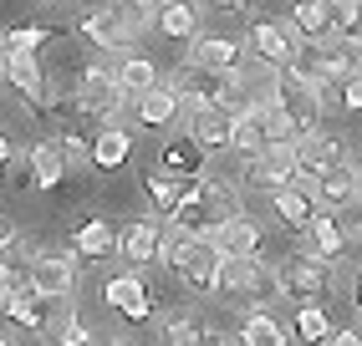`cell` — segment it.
Here are the masks:
<instances>
[{
	"label": "cell",
	"mask_w": 362,
	"mask_h": 346,
	"mask_svg": "<svg viewBox=\"0 0 362 346\" xmlns=\"http://www.w3.org/2000/svg\"><path fill=\"white\" fill-rule=\"evenodd\" d=\"M235 214H240V193H235V184L204 173L199 184L184 189V199H179L174 214H168V225L184 229V234H194V239H209V234L220 229L225 219H235Z\"/></svg>",
	"instance_id": "obj_1"
},
{
	"label": "cell",
	"mask_w": 362,
	"mask_h": 346,
	"mask_svg": "<svg viewBox=\"0 0 362 346\" xmlns=\"http://www.w3.org/2000/svg\"><path fill=\"white\" fill-rule=\"evenodd\" d=\"M265 122H271V143H301L311 133H322V102H317V92L281 77L276 97L265 102Z\"/></svg>",
	"instance_id": "obj_2"
},
{
	"label": "cell",
	"mask_w": 362,
	"mask_h": 346,
	"mask_svg": "<svg viewBox=\"0 0 362 346\" xmlns=\"http://www.w3.org/2000/svg\"><path fill=\"white\" fill-rule=\"evenodd\" d=\"M281 285L296 306H327V295L337 290V265L322 260L317 250H296L281 265Z\"/></svg>",
	"instance_id": "obj_3"
},
{
	"label": "cell",
	"mask_w": 362,
	"mask_h": 346,
	"mask_svg": "<svg viewBox=\"0 0 362 346\" xmlns=\"http://www.w3.org/2000/svg\"><path fill=\"white\" fill-rule=\"evenodd\" d=\"M245 52H250L260 66L286 71V66H291V56L301 52V36L291 31V20H265V16H255L250 31H245Z\"/></svg>",
	"instance_id": "obj_4"
},
{
	"label": "cell",
	"mask_w": 362,
	"mask_h": 346,
	"mask_svg": "<svg viewBox=\"0 0 362 346\" xmlns=\"http://www.w3.org/2000/svg\"><path fill=\"white\" fill-rule=\"evenodd\" d=\"M6 82H11V92H16L31 112H41V117L52 112L57 87L46 82V66H41L36 52H11V56H6Z\"/></svg>",
	"instance_id": "obj_5"
},
{
	"label": "cell",
	"mask_w": 362,
	"mask_h": 346,
	"mask_svg": "<svg viewBox=\"0 0 362 346\" xmlns=\"http://www.w3.org/2000/svg\"><path fill=\"white\" fill-rule=\"evenodd\" d=\"M26 285L36 295H57V301H66L71 290H77V260L62 255V250H41L26 260Z\"/></svg>",
	"instance_id": "obj_6"
},
{
	"label": "cell",
	"mask_w": 362,
	"mask_h": 346,
	"mask_svg": "<svg viewBox=\"0 0 362 346\" xmlns=\"http://www.w3.org/2000/svg\"><path fill=\"white\" fill-rule=\"evenodd\" d=\"M245 184L250 189H265V193H276L286 184H301V173H296V148L291 143H271L265 153H255L245 163Z\"/></svg>",
	"instance_id": "obj_7"
},
{
	"label": "cell",
	"mask_w": 362,
	"mask_h": 346,
	"mask_svg": "<svg viewBox=\"0 0 362 346\" xmlns=\"http://www.w3.org/2000/svg\"><path fill=\"white\" fill-rule=\"evenodd\" d=\"M220 250H214L209 239H189V250L179 255V265H174V275H179V285L189 290V295H214V285H220Z\"/></svg>",
	"instance_id": "obj_8"
},
{
	"label": "cell",
	"mask_w": 362,
	"mask_h": 346,
	"mask_svg": "<svg viewBox=\"0 0 362 346\" xmlns=\"http://www.w3.org/2000/svg\"><path fill=\"white\" fill-rule=\"evenodd\" d=\"M291 31L311 46H327L337 41V26H342V0H296L291 6Z\"/></svg>",
	"instance_id": "obj_9"
},
{
	"label": "cell",
	"mask_w": 362,
	"mask_h": 346,
	"mask_svg": "<svg viewBox=\"0 0 362 346\" xmlns=\"http://www.w3.org/2000/svg\"><path fill=\"white\" fill-rule=\"evenodd\" d=\"M77 36L92 41L98 52H128V46H133L143 31L112 6V11H98V16H82V20H77Z\"/></svg>",
	"instance_id": "obj_10"
},
{
	"label": "cell",
	"mask_w": 362,
	"mask_h": 346,
	"mask_svg": "<svg viewBox=\"0 0 362 346\" xmlns=\"http://www.w3.org/2000/svg\"><path fill=\"white\" fill-rule=\"evenodd\" d=\"M271 209H276V225L291 229V234H306L311 219L322 214L317 189H311V184H286V189H276V193H271Z\"/></svg>",
	"instance_id": "obj_11"
},
{
	"label": "cell",
	"mask_w": 362,
	"mask_h": 346,
	"mask_svg": "<svg viewBox=\"0 0 362 346\" xmlns=\"http://www.w3.org/2000/svg\"><path fill=\"white\" fill-rule=\"evenodd\" d=\"M117 229L112 219H103V214H87L77 229H71V255H77L82 265H103V260H112L117 255Z\"/></svg>",
	"instance_id": "obj_12"
},
{
	"label": "cell",
	"mask_w": 362,
	"mask_h": 346,
	"mask_svg": "<svg viewBox=\"0 0 362 346\" xmlns=\"http://www.w3.org/2000/svg\"><path fill=\"white\" fill-rule=\"evenodd\" d=\"M103 301H107V311L123 316L128 326L153 321V295H148V285H143L138 275H112V280L103 285Z\"/></svg>",
	"instance_id": "obj_13"
},
{
	"label": "cell",
	"mask_w": 362,
	"mask_h": 346,
	"mask_svg": "<svg viewBox=\"0 0 362 346\" xmlns=\"http://www.w3.org/2000/svg\"><path fill=\"white\" fill-rule=\"evenodd\" d=\"M158 168L168 173V179H179V184H199L204 173H209V153L189 133H179V138H168L158 148Z\"/></svg>",
	"instance_id": "obj_14"
},
{
	"label": "cell",
	"mask_w": 362,
	"mask_h": 346,
	"mask_svg": "<svg viewBox=\"0 0 362 346\" xmlns=\"http://www.w3.org/2000/svg\"><path fill=\"white\" fill-rule=\"evenodd\" d=\"M184 133L194 138L204 153H220V148H230L235 112H230V107H189V112H184Z\"/></svg>",
	"instance_id": "obj_15"
},
{
	"label": "cell",
	"mask_w": 362,
	"mask_h": 346,
	"mask_svg": "<svg viewBox=\"0 0 362 346\" xmlns=\"http://www.w3.org/2000/svg\"><path fill=\"white\" fill-rule=\"evenodd\" d=\"M291 148H296V173H301V184H317L332 163H347L342 143H337L332 133H311V138H301V143H291Z\"/></svg>",
	"instance_id": "obj_16"
},
{
	"label": "cell",
	"mask_w": 362,
	"mask_h": 346,
	"mask_svg": "<svg viewBox=\"0 0 362 346\" xmlns=\"http://www.w3.org/2000/svg\"><path fill=\"white\" fill-rule=\"evenodd\" d=\"M179 112H184V97L168 87V77H163L153 92H143L138 102H133V122H138V128H148V133H163Z\"/></svg>",
	"instance_id": "obj_17"
},
{
	"label": "cell",
	"mask_w": 362,
	"mask_h": 346,
	"mask_svg": "<svg viewBox=\"0 0 362 346\" xmlns=\"http://www.w3.org/2000/svg\"><path fill=\"white\" fill-rule=\"evenodd\" d=\"M240 301H250V306H276V301H286L281 270L265 260V255H245V280H240Z\"/></svg>",
	"instance_id": "obj_18"
},
{
	"label": "cell",
	"mask_w": 362,
	"mask_h": 346,
	"mask_svg": "<svg viewBox=\"0 0 362 346\" xmlns=\"http://www.w3.org/2000/svg\"><path fill=\"white\" fill-rule=\"evenodd\" d=\"M311 189H317V204L332 209V214L357 209V163H332Z\"/></svg>",
	"instance_id": "obj_19"
},
{
	"label": "cell",
	"mask_w": 362,
	"mask_h": 346,
	"mask_svg": "<svg viewBox=\"0 0 362 346\" xmlns=\"http://www.w3.org/2000/svg\"><path fill=\"white\" fill-rule=\"evenodd\" d=\"M133 158V133H128V122H107V128L92 133V168L98 173H117Z\"/></svg>",
	"instance_id": "obj_20"
},
{
	"label": "cell",
	"mask_w": 362,
	"mask_h": 346,
	"mask_svg": "<svg viewBox=\"0 0 362 346\" xmlns=\"http://www.w3.org/2000/svg\"><path fill=\"white\" fill-rule=\"evenodd\" d=\"M245 46L230 41V36H194L189 41V61L194 66H209V71H240L245 66Z\"/></svg>",
	"instance_id": "obj_21"
},
{
	"label": "cell",
	"mask_w": 362,
	"mask_h": 346,
	"mask_svg": "<svg viewBox=\"0 0 362 346\" xmlns=\"http://www.w3.org/2000/svg\"><path fill=\"white\" fill-rule=\"evenodd\" d=\"M158 239H163L158 219H128L117 234V255H128L133 265H158Z\"/></svg>",
	"instance_id": "obj_22"
},
{
	"label": "cell",
	"mask_w": 362,
	"mask_h": 346,
	"mask_svg": "<svg viewBox=\"0 0 362 346\" xmlns=\"http://www.w3.org/2000/svg\"><path fill=\"white\" fill-rule=\"evenodd\" d=\"M230 148L240 158H255V153H265L271 148V122H265V107H240L235 112V133H230Z\"/></svg>",
	"instance_id": "obj_23"
},
{
	"label": "cell",
	"mask_w": 362,
	"mask_h": 346,
	"mask_svg": "<svg viewBox=\"0 0 362 346\" xmlns=\"http://www.w3.org/2000/svg\"><path fill=\"white\" fill-rule=\"evenodd\" d=\"M209 244L220 255H260V244H265V234H260V225L255 219H245V214H235V219H225L220 229L209 234Z\"/></svg>",
	"instance_id": "obj_24"
},
{
	"label": "cell",
	"mask_w": 362,
	"mask_h": 346,
	"mask_svg": "<svg viewBox=\"0 0 362 346\" xmlns=\"http://www.w3.org/2000/svg\"><path fill=\"white\" fill-rule=\"evenodd\" d=\"M31 168H36V193H57L62 179L71 173V163H66V153H62V143H57V138L31 143Z\"/></svg>",
	"instance_id": "obj_25"
},
{
	"label": "cell",
	"mask_w": 362,
	"mask_h": 346,
	"mask_svg": "<svg viewBox=\"0 0 362 346\" xmlns=\"http://www.w3.org/2000/svg\"><path fill=\"white\" fill-rule=\"evenodd\" d=\"M153 26L168 41H194L199 36V6H194V0H163L158 16H153Z\"/></svg>",
	"instance_id": "obj_26"
},
{
	"label": "cell",
	"mask_w": 362,
	"mask_h": 346,
	"mask_svg": "<svg viewBox=\"0 0 362 346\" xmlns=\"http://www.w3.org/2000/svg\"><path fill=\"white\" fill-rule=\"evenodd\" d=\"M184 189H189V184L168 179V173H163L158 163H148V168H143V199H148V209H153V214H163V219H168V214L179 209Z\"/></svg>",
	"instance_id": "obj_27"
},
{
	"label": "cell",
	"mask_w": 362,
	"mask_h": 346,
	"mask_svg": "<svg viewBox=\"0 0 362 346\" xmlns=\"http://www.w3.org/2000/svg\"><path fill=\"white\" fill-rule=\"evenodd\" d=\"M163 77H158V66L148 61V56H123L117 61V87H123V102L133 107L143 92H153Z\"/></svg>",
	"instance_id": "obj_28"
},
{
	"label": "cell",
	"mask_w": 362,
	"mask_h": 346,
	"mask_svg": "<svg viewBox=\"0 0 362 346\" xmlns=\"http://www.w3.org/2000/svg\"><path fill=\"white\" fill-rule=\"evenodd\" d=\"M306 234H311V250H317L322 260L337 265V260L347 255V229H342V219H337L332 209H322L317 219H311V229H306Z\"/></svg>",
	"instance_id": "obj_29"
},
{
	"label": "cell",
	"mask_w": 362,
	"mask_h": 346,
	"mask_svg": "<svg viewBox=\"0 0 362 346\" xmlns=\"http://www.w3.org/2000/svg\"><path fill=\"white\" fill-rule=\"evenodd\" d=\"M286 341H291V331H286L265 306H255L245 316V326H240V346H286Z\"/></svg>",
	"instance_id": "obj_30"
},
{
	"label": "cell",
	"mask_w": 362,
	"mask_h": 346,
	"mask_svg": "<svg viewBox=\"0 0 362 346\" xmlns=\"http://www.w3.org/2000/svg\"><path fill=\"white\" fill-rule=\"evenodd\" d=\"M66 36H71L66 26H11V31H0V41H6V56H11V52H36V56H41V46L66 41Z\"/></svg>",
	"instance_id": "obj_31"
},
{
	"label": "cell",
	"mask_w": 362,
	"mask_h": 346,
	"mask_svg": "<svg viewBox=\"0 0 362 346\" xmlns=\"http://www.w3.org/2000/svg\"><path fill=\"white\" fill-rule=\"evenodd\" d=\"M204 336H209V326H204L194 311L168 316V321H163V331H158V341H163V346H204Z\"/></svg>",
	"instance_id": "obj_32"
},
{
	"label": "cell",
	"mask_w": 362,
	"mask_h": 346,
	"mask_svg": "<svg viewBox=\"0 0 362 346\" xmlns=\"http://www.w3.org/2000/svg\"><path fill=\"white\" fill-rule=\"evenodd\" d=\"M291 331H296L301 341H311V346H327L337 326H332L327 306H301V311H296V321H291Z\"/></svg>",
	"instance_id": "obj_33"
},
{
	"label": "cell",
	"mask_w": 362,
	"mask_h": 346,
	"mask_svg": "<svg viewBox=\"0 0 362 346\" xmlns=\"http://www.w3.org/2000/svg\"><path fill=\"white\" fill-rule=\"evenodd\" d=\"M0 173H6V189L11 193H36V168H31V148H26V153H16L6 168H0Z\"/></svg>",
	"instance_id": "obj_34"
},
{
	"label": "cell",
	"mask_w": 362,
	"mask_h": 346,
	"mask_svg": "<svg viewBox=\"0 0 362 346\" xmlns=\"http://www.w3.org/2000/svg\"><path fill=\"white\" fill-rule=\"evenodd\" d=\"M57 143H62V153H66V163H71V168L92 163V133H62Z\"/></svg>",
	"instance_id": "obj_35"
},
{
	"label": "cell",
	"mask_w": 362,
	"mask_h": 346,
	"mask_svg": "<svg viewBox=\"0 0 362 346\" xmlns=\"http://www.w3.org/2000/svg\"><path fill=\"white\" fill-rule=\"evenodd\" d=\"M209 11H220V16H250L255 11V0H204Z\"/></svg>",
	"instance_id": "obj_36"
},
{
	"label": "cell",
	"mask_w": 362,
	"mask_h": 346,
	"mask_svg": "<svg viewBox=\"0 0 362 346\" xmlns=\"http://www.w3.org/2000/svg\"><path fill=\"white\" fill-rule=\"evenodd\" d=\"M342 107H347V112H362V77H352V82L342 87Z\"/></svg>",
	"instance_id": "obj_37"
},
{
	"label": "cell",
	"mask_w": 362,
	"mask_h": 346,
	"mask_svg": "<svg viewBox=\"0 0 362 346\" xmlns=\"http://www.w3.org/2000/svg\"><path fill=\"white\" fill-rule=\"evenodd\" d=\"M327 346H362V326H337Z\"/></svg>",
	"instance_id": "obj_38"
},
{
	"label": "cell",
	"mask_w": 362,
	"mask_h": 346,
	"mask_svg": "<svg viewBox=\"0 0 362 346\" xmlns=\"http://www.w3.org/2000/svg\"><path fill=\"white\" fill-rule=\"evenodd\" d=\"M6 250H16V225H11V219H0V255H6Z\"/></svg>",
	"instance_id": "obj_39"
},
{
	"label": "cell",
	"mask_w": 362,
	"mask_h": 346,
	"mask_svg": "<svg viewBox=\"0 0 362 346\" xmlns=\"http://www.w3.org/2000/svg\"><path fill=\"white\" fill-rule=\"evenodd\" d=\"M112 6H117V0H77L82 16H98V11H112Z\"/></svg>",
	"instance_id": "obj_40"
},
{
	"label": "cell",
	"mask_w": 362,
	"mask_h": 346,
	"mask_svg": "<svg viewBox=\"0 0 362 346\" xmlns=\"http://www.w3.org/2000/svg\"><path fill=\"white\" fill-rule=\"evenodd\" d=\"M204 346H240V336H230V331H209Z\"/></svg>",
	"instance_id": "obj_41"
},
{
	"label": "cell",
	"mask_w": 362,
	"mask_h": 346,
	"mask_svg": "<svg viewBox=\"0 0 362 346\" xmlns=\"http://www.w3.org/2000/svg\"><path fill=\"white\" fill-rule=\"evenodd\" d=\"M11 158H16V148H11V138H6V133H0V168H6Z\"/></svg>",
	"instance_id": "obj_42"
},
{
	"label": "cell",
	"mask_w": 362,
	"mask_h": 346,
	"mask_svg": "<svg viewBox=\"0 0 362 346\" xmlns=\"http://www.w3.org/2000/svg\"><path fill=\"white\" fill-rule=\"evenodd\" d=\"M352 306L362 311V270H357V280H352Z\"/></svg>",
	"instance_id": "obj_43"
},
{
	"label": "cell",
	"mask_w": 362,
	"mask_h": 346,
	"mask_svg": "<svg viewBox=\"0 0 362 346\" xmlns=\"http://www.w3.org/2000/svg\"><path fill=\"white\" fill-rule=\"evenodd\" d=\"M357 204H362V163H357Z\"/></svg>",
	"instance_id": "obj_44"
},
{
	"label": "cell",
	"mask_w": 362,
	"mask_h": 346,
	"mask_svg": "<svg viewBox=\"0 0 362 346\" xmlns=\"http://www.w3.org/2000/svg\"><path fill=\"white\" fill-rule=\"evenodd\" d=\"M0 346H11V336H0Z\"/></svg>",
	"instance_id": "obj_45"
},
{
	"label": "cell",
	"mask_w": 362,
	"mask_h": 346,
	"mask_svg": "<svg viewBox=\"0 0 362 346\" xmlns=\"http://www.w3.org/2000/svg\"><path fill=\"white\" fill-rule=\"evenodd\" d=\"M194 6H204V0H194Z\"/></svg>",
	"instance_id": "obj_46"
},
{
	"label": "cell",
	"mask_w": 362,
	"mask_h": 346,
	"mask_svg": "<svg viewBox=\"0 0 362 346\" xmlns=\"http://www.w3.org/2000/svg\"><path fill=\"white\" fill-rule=\"evenodd\" d=\"M158 6H163V0H158Z\"/></svg>",
	"instance_id": "obj_47"
}]
</instances>
